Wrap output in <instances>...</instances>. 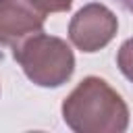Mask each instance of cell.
Masks as SVG:
<instances>
[{
  "mask_svg": "<svg viewBox=\"0 0 133 133\" xmlns=\"http://www.w3.org/2000/svg\"><path fill=\"white\" fill-rule=\"evenodd\" d=\"M46 15L31 0H0V46H19L29 35L44 31Z\"/></svg>",
  "mask_w": 133,
  "mask_h": 133,
  "instance_id": "277c9868",
  "label": "cell"
},
{
  "mask_svg": "<svg viewBox=\"0 0 133 133\" xmlns=\"http://www.w3.org/2000/svg\"><path fill=\"white\" fill-rule=\"evenodd\" d=\"M116 64L121 69V73L133 83V37L123 42V46L118 48V54H116Z\"/></svg>",
  "mask_w": 133,
  "mask_h": 133,
  "instance_id": "5b68a950",
  "label": "cell"
},
{
  "mask_svg": "<svg viewBox=\"0 0 133 133\" xmlns=\"http://www.w3.org/2000/svg\"><path fill=\"white\" fill-rule=\"evenodd\" d=\"M116 29V15L100 2H91L73 15L69 23V37L81 52H98L112 42Z\"/></svg>",
  "mask_w": 133,
  "mask_h": 133,
  "instance_id": "3957f363",
  "label": "cell"
},
{
  "mask_svg": "<svg viewBox=\"0 0 133 133\" xmlns=\"http://www.w3.org/2000/svg\"><path fill=\"white\" fill-rule=\"evenodd\" d=\"M15 60L23 73L39 87H60L75 71V54L60 37L46 35L44 31L29 35L12 48Z\"/></svg>",
  "mask_w": 133,
  "mask_h": 133,
  "instance_id": "7a4b0ae2",
  "label": "cell"
},
{
  "mask_svg": "<svg viewBox=\"0 0 133 133\" xmlns=\"http://www.w3.org/2000/svg\"><path fill=\"white\" fill-rule=\"evenodd\" d=\"M31 4L39 12L48 15V12H64V10H69L73 0H31Z\"/></svg>",
  "mask_w": 133,
  "mask_h": 133,
  "instance_id": "8992f818",
  "label": "cell"
},
{
  "mask_svg": "<svg viewBox=\"0 0 133 133\" xmlns=\"http://www.w3.org/2000/svg\"><path fill=\"white\" fill-rule=\"evenodd\" d=\"M62 118L75 133H123L129 108L104 79L85 77L62 102Z\"/></svg>",
  "mask_w": 133,
  "mask_h": 133,
  "instance_id": "6da1fadb",
  "label": "cell"
},
{
  "mask_svg": "<svg viewBox=\"0 0 133 133\" xmlns=\"http://www.w3.org/2000/svg\"><path fill=\"white\" fill-rule=\"evenodd\" d=\"M116 2H118V4H123L129 12H133V0H116Z\"/></svg>",
  "mask_w": 133,
  "mask_h": 133,
  "instance_id": "52a82bcc",
  "label": "cell"
}]
</instances>
